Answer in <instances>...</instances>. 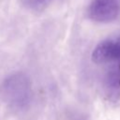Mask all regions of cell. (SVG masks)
<instances>
[{
  "instance_id": "1",
  "label": "cell",
  "mask_w": 120,
  "mask_h": 120,
  "mask_svg": "<svg viewBox=\"0 0 120 120\" xmlns=\"http://www.w3.org/2000/svg\"><path fill=\"white\" fill-rule=\"evenodd\" d=\"M119 12L118 0H92L89 8V17L98 22L113 21Z\"/></svg>"
},
{
  "instance_id": "2",
  "label": "cell",
  "mask_w": 120,
  "mask_h": 120,
  "mask_svg": "<svg viewBox=\"0 0 120 120\" xmlns=\"http://www.w3.org/2000/svg\"><path fill=\"white\" fill-rule=\"evenodd\" d=\"M92 60L97 64L113 63L120 60V37L98 43L92 52Z\"/></svg>"
},
{
  "instance_id": "3",
  "label": "cell",
  "mask_w": 120,
  "mask_h": 120,
  "mask_svg": "<svg viewBox=\"0 0 120 120\" xmlns=\"http://www.w3.org/2000/svg\"><path fill=\"white\" fill-rule=\"evenodd\" d=\"M107 88L115 93L120 91V60L112 63L106 75Z\"/></svg>"
},
{
  "instance_id": "4",
  "label": "cell",
  "mask_w": 120,
  "mask_h": 120,
  "mask_svg": "<svg viewBox=\"0 0 120 120\" xmlns=\"http://www.w3.org/2000/svg\"><path fill=\"white\" fill-rule=\"evenodd\" d=\"M51 1L52 0H23V4L32 10H39L47 7Z\"/></svg>"
}]
</instances>
